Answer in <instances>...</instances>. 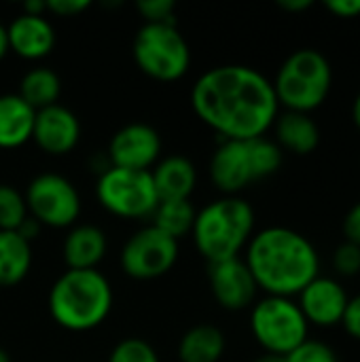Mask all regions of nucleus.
<instances>
[{"instance_id":"28","label":"nucleus","mask_w":360,"mask_h":362,"mask_svg":"<svg viewBox=\"0 0 360 362\" xmlns=\"http://www.w3.org/2000/svg\"><path fill=\"white\" fill-rule=\"evenodd\" d=\"M333 267L342 278H356L360 274V246L342 242L333 255Z\"/></svg>"},{"instance_id":"40","label":"nucleus","mask_w":360,"mask_h":362,"mask_svg":"<svg viewBox=\"0 0 360 362\" xmlns=\"http://www.w3.org/2000/svg\"><path fill=\"white\" fill-rule=\"evenodd\" d=\"M0 362H13L11 361V356H8V352L2 350V348H0Z\"/></svg>"},{"instance_id":"35","label":"nucleus","mask_w":360,"mask_h":362,"mask_svg":"<svg viewBox=\"0 0 360 362\" xmlns=\"http://www.w3.org/2000/svg\"><path fill=\"white\" fill-rule=\"evenodd\" d=\"M278 6L286 13H303L308 8H312L314 2L312 0H280Z\"/></svg>"},{"instance_id":"37","label":"nucleus","mask_w":360,"mask_h":362,"mask_svg":"<svg viewBox=\"0 0 360 362\" xmlns=\"http://www.w3.org/2000/svg\"><path fill=\"white\" fill-rule=\"evenodd\" d=\"M8 53V40H6V25L0 21V62L6 57Z\"/></svg>"},{"instance_id":"27","label":"nucleus","mask_w":360,"mask_h":362,"mask_svg":"<svg viewBox=\"0 0 360 362\" xmlns=\"http://www.w3.org/2000/svg\"><path fill=\"white\" fill-rule=\"evenodd\" d=\"M286 362H339L337 352L325 344V341H316V339H306L299 348H295L291 354L284 356Z\"/></svg>"},{"instance_id":"14","label":"nucleus","mask_w":360,"mask_h":362,"mask_svg":"<svg viewBox=\"0 0 360 362\" xmlns=\"http://www.w3.org/2000/svg\"><path fill=\"white\" fill-rule=\"evenodd\" d=\"M348 301L350 297L344 284L329 276H318L297 295V305L308 325L318 329H333L342 325Z\"/></svg>"},{"instance_id":"31","label":"nucleus","mask_w":360,"mask_h":362,"mask_svg":"<svg viewBox=\"0 0 360 362\" xmlns=\"http://www.w3.org/2000/svg\"><path fill=\"white\" fill-rule=\"evenodd\" d=\"M342 327L354 341H360V295L350 297L346 314L342 318Z\"/></svg>"},{"instance_id":"15","label":"nucleus","mask_w":360,"mask_h":362,"mask_svg":"<svg viewBox=\"0 0 360 362\" xmlns=\"http://www.w3.org/2000/svg\"><path fill=\"white\" fill-rule=\"evenodd\" d=\"M81 121L74 110L64 104H53L36 110L32 142L47 155L62 157L76 148L81 140Z\"/></svg>"},{"instance_id":"39","label":"nucleus","mask_w":360,"mask_h":362,"mask_svg":"<svg viewBox=\"0 0 360 362\" xmlns=\"http://www.w3.org/2000/svg\"><path fill=\"white\" fill-rule=\"evenodd\" d=\"M252 362H286V361H284V356H278V354H267V352H263L259 358H255Z\"/></svg>"},{"instance_id":"36","label":"nucleus","mask_w":360,"mask_h":362,"mask_svg":"<svg viewBox=\"0 0 360 362\" xmlns=\"http://www.w3.org/2000/svg\"><path fill=\"white\" fill-rule=\"evenodd\" d=\"M21 13L47 15V0H25V2L21 4Z\"/></svg>"},{"instance_id":"5","label":"nucleus","mask_w":360,"mask_h":362,"mask_svg":"<svg viewBox=\"0 0 360 362\" xmlns=\"http://www.w3.org/2000/svg\"><path fill=\"white\" fill-rule=\"evenodd\" d=\"M284 161L282 148L267 136L221 140L210 155L208 176L221 195H240L250 185L274 176Z\"/></svg>"},{"instance_id":"22","label":"nucleus","mask_w":360,"mask_h":362,"mask_svg":"<svg viewBox=\"0 0 360 362\" xmlns=\"http://www.w3.org/2000/svg\"><path fill=\"white\" fill-rule=\"evenodd\" d=\"M34 263L32 244L17 231H0V288L21 284Z\"/></svg>"},{"instance_id":"12","label":"nucleus","mask_w":360,"mask_h":362,"mask_svg":"<svg viewBox=\"0 0 360 362\" xmlns=\"http://www.w3.org/2000/svg\"><path fill=\"white\" fill-rule=\"evenodd\" d=\"M161 151L163 142L159 132L144 121H132L121 125L110 136L106 157L110 165L151 172L153 165L161 159Z\"/></svg>"},{"instance_id":"18","label":"nucleus","mask_w":360,"mask_h":362,"mask_svg":"<svg viewBox=\"0 0 360 362\" xmlns=\"http://www.w3.org/2000/svg\"><path fill=\"white\" fill-rule=\"evenodd\" d=\"M274 142L282 148V153H293L299 157L312 155L320 144V127L312 115L282 110L278 112L274 125Z\"/></svg>"},{"instance_id":"4","label":"nucleus","mask_w":360,"mask_h":362,"mask_svg":"<svg viewBox=\"0 0 360 362\" xmlns=\"http://www.w3.org/2000/svg\"><path fill=\"white\" fill-rule=\"evenodd\" d=\"M257 216L248 199L221 195L197 210L191 238L195 250L208 261L219 263L238 259L255 235Z\"/></svg>"},{"instance_id":"1","label":"nucleus","mask_w":360,"mask_h":362,"mask_svg":"<svg viewBox=\"0 0 360 362\" xmlns=\"http://www.w3.org/2000/svg\"><path fill=\"white\" fill-rule=\"evenodd\" d=\"M191 106L221 140L261 138L280 112L272 78L244 64H223L202 72L191 87Z\"/></svg>"},{"instance_id":"21","label":"nucleus","mask_w":360,"mask_h":362,"mask_svg":"<svg viewBox=\"0 0 360 362\" xmlns=\"http://www.w3.org/2000/svg\"><path fill=\"white\" fill-rule=\"evenodd\" d=\"M225 333L216 325L202 322L182 333L176 354L180 362H219L225 356Z\"/></svg>"},{"instance_id":"9","label":"nucleus","mask_w":360,"mask_h":362,"mask_svg":"<svg viewBox=\"0 0 360 362\" xmlns=\"http://www.w3.org/2000/svg\"><path fill=\"white\" fill-rule=\"evenodd\" d=\"M95 199L112 216L127 221H151L159 195L149 170L108 165L95 180Z\"/></svg>"},{"instance_id":"6","label":"nucleus","mask_w":360,"mask_h":362,"mask_svg":"<svg viewBox=\"0 0 360 362\" xmlns=\"http://www.w3.org/2000/svg\"><path fill=\"white\" fill-rule=\"evenodd\" d=\"M272 85L280 108L312 115L331 95L333 68L323 51L303 47L286 55Z\"/></svg>"},{"instance_id":"32","label":"nucleus","mask_w":360,"mask_h":362,"mask_svg":"<svg viewBox=\"0 0 360 362\" xmlns=\"http://www.w3.org/2000/svg\"><path fill=\"white\" fill-rule=\"evenodd\" d=\"M342 231H344V242L360 246V199L346 212Z\"/></svg>"},{"instance_id":"29","label":"nucleus","mask_w":360,"mask_h":362,"mask_svg":"<svg viewBox=\"0 0 360 362\" xmlns=\"http://www.w3.org/2000/svg\"><path fill=\"white\" fill-rule=\"evenodd\" d=\"M136 8L142 15L144 23H161V21H174L176 2L174 0H138Z\"/></svg>"},{"instance_id":"13","label":"nucleus","mask_w":360,"mask_h":362,"mask_svg":"<svg viewBox=\"0 0 360 362\" xmlns=\"http://www.w3.org/2000/svg\"><path fill=\"white\" fill-rule=\"evenodd\" d=\"M208 284L214 301L227 312L252 308L259 295V286L242 257L208 263Z\"/></svg>"},{"instance_id":"8","label":"nucleus","mask_w":360,"mask_h":362,"mask_svg":"<svg viewBox=\"0 0 360 362\" xmlns=\"http://www.w3.org/2000/svg\"><path fill=\"white\" fill-rule=\"evenodd\" d=\"M250 333L267 354L286 356L310 339V325L291 297L265 295L250 308Z\"/></svg>"},{"instance_id":"7","label":"nucleus","mask_w":360,"mask_h":362,"mask_svg":"<svg viewBox=\"0 0 360 362\" xmlns=\"http://www.w3.org/2000/svg\"><path fill=\"white\" fill-rule=\"evenodd\" d=\"M136 66L161 83L178 81L191 66V47L176 21L142 23L132 42Z\"/></svg>"},{"instance_id":"20","label":"nucleus","mask_w":360,"mask_h":362,"mask_svg":"<svg viewBox=\"0 0 360 362\" xmlns=\"http://www.w3.org/2000/svg\"><path fill=\"white\" fill-rule=\"evenodd\" d=\"M36 110L17 91L0 93V148H19L32 140Z\"/></svg>"},{"instance_id":"26","label":"nucleus","mask_w":360,"mask_h":362,"mask_svg":"<svg viewBox=\"0 0 360 362\" xmlns=\"http://www.w3.org/2000/svg\"><path fill=\"white\" fill-rule=\"evenodd\" d=\"M106 362H161L157 350L140 337L121 339L108 354Z\"/></svg>"},{"instance_id":"24","label":"nucleus","mask_w":360,"mask_h":362,"mask_svg":"<svg viewBox=\"0 0 360 362\" xmlns=\"http://www.w3.org/2000/svg\"><path fill=\"white\" fill-rule=\"evenodd\" d=\"M197 208L191 199H161L151 216V225L174 240L191 235Z\"/></svg>"},{"instance_id":"38","label":"nucleus","mask_w":360,"mask_h":362,"mask_svg":"<svg viewBox=\"0 0 360 362\" xmlns=\"http://www.w3.org/2000/svg\"><path fill=\"white\" fill-rule=\"evenodd\" d=\"M352 121H354L356 129H359V132H360V91H359V93H356L354 102H352Z\"/></svg>"},{"instance_id":"3","label":"nucleus","mask_w":360,"mask_h":362,"mask_svg":"<svg viewBox=\"0 0 360 362\" xmlns=\"http://www.w3.org/2000/svg\"><path fill=\"white\" fill-rule=\"evenodd\" d=\"M112 303V284L100 269H66L47 297L53 322L70 333H87L104 325Z\"/></svg>"},{"instance_id":"2","label":"nucleus","mask_w":360,"mask_h":362,"mask_svg":"<svg viewBox=\"0 0 360 362\" xmlns=\"http://www.w3.org/2000/svg\"><path fill=\"white\" fill-rule=\"evenodd\" d=\"M242 259L259 291L274 297L295 299L320 276L318 248L303 233L282 225L255 231Z\"/></svg>"},{"instance_id":"30","label":"nucleus","mask_w":360,"mask_h":362,"mask_svg":"<svg viewBox=\"0 0 360 362\" xmlns=\"http://www.w3.org/2000/svg\"><path fill=\"white\" fill-rule=\"evenodd\" d=\"M89 0H47V15L53 13L57 17H74L89 8Z\"/></svg>"},{"instance_id":"19","label":"nucleus","mask_w":360,"mask_h":362,"mask_svg":"<svg viewBox=\"0 0 360 362\" xmlns=\"http://www.w3.org/2000/svg\"><path fill=\"white\" fill-rule=\"evenodd\" d=\"M159 202L161 199H191L197 187L195 163L178 153L161 157L151 170Z\"/></svg>"},{"instance_id":"34","label":"nucleus","mask_w":360,"mask_h":362,"mask_svg":"<svg viewBox=\"0 0 360 362\" xmlns=\"http://www.w3.org/2000/svg\"><path fill=\"white\" fill-rule=\"evenodd\" d=\"M40 231H42V225H40L38 221H34L32 216H28V218L19 225V229H17V233H19L23 240H28L30 244L40 235Z\"/></svg>"},{"instance_id":"11","label":"nucleus","mask_w":360,"mask_h":362,"mask_svg":"<svg viewBox=\"0 0 360 362\" xmlns=\"http://www.w3.org/2000/svg\"><path fill=\"white\" fill-rule=\"evenodd\" d=\"M178 257L180 242L149 223L125 240L119 252V265L125 276L146 282L172 272Z\"/></svg>"},{"instance_id":"16","label":"nucleus","mask_w":360,"mask_h":362,"mask_svg":"<svg viewBox=\"0 0 360 362\" xmlns=\"http://www.w3.org/2000/svg\"><path fill=\"white\" fill-rule=\"evenodd\" d=\"M8 51L28 62H38L47 57L57 42L55 25L47 15L19 13L6 23Z\"/></svg>"},{"instance_id":"10","label":"nucleus","mask_w":360,"mask_h":362,"mask_svg":"<svg viewBox=\"0 0 360 362\" xmlns=\"http://www.w3.org/2000/svg\"><path fill=\"white\" fill-rule=\"evenodd\" d=\"M28 214L49 229H70L76 225L83 199L76 185L57 172H40L36 174L25 191Z\"/></svg>"},{"instance_id":"17","label":"nucleus","mask_w":360,"mask_h":362,"mask_svg":"<svg viewBox=\"0 0 360 362\" xmlns=\"http://www.w3.org/2000/svg\"><path fill=\"white\" fill-rule=\"evenodd\" d=\"M108 252V235L93 223L72 225L62 242L66 269H98Z\"/></svg>"},{"instance_id":"25","label":"nucleus","mask_w":360,"mask_h":362,"mask_svg":"<svg viewBox=\"0 0 360 362\" xmlns=\"http://www.w3.org/2000/svg\"><path fill=\"white\" fill-rule=\"evenodd\" d=\"M28 216L23 191L11 182H0V231H17Z\"/></svg>"},{"instance_id":"33","label":"nucleus","mask_w":360,"mask_h":362,"mask_svg":"<svg viewBox=\"0 0 360 362\" xmlns=\"http://www.w3.org/2000/svg\"><path fill=\"white\" fill-rule=\"evenodd\" d=\"M325 8L339 19H356L360 17V0H327Z\"/></svg>"},{"instance_id":"23","label":"nucleus","mask_w":360,"mask_h":362,"mask_svg":"<svg viewBox=\"0 0 360 362\" xmlns=\"http://www.w3.org/2000/svg\"><path fill=\"white\" fill-rule=\"evenodd\" d=\"M17 95H21L34 110L53 106L62 95V78L49 66H32L21 74Z\"/></svg>"}]
</instances>
